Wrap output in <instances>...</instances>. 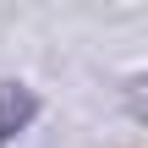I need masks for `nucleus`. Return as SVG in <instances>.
I'll list each match as a JSON object with an SVG mask.
<instances>
[{"mask_svg": "<svg viewBox=\"0 0 148 148\" xmlns=\"http://www.w3.org/2000/svg\"><path fill=\"white\" fill-rule=\"evenodd\" d=\"M126 99H132V110H137V115H148V77H137V82L126 88Z\"/></svg>", "mask_w": 148, "mask_h": 148, "instance_id": "f257e3e1", "label": "nucleus"}]
</instances>
